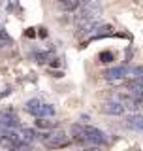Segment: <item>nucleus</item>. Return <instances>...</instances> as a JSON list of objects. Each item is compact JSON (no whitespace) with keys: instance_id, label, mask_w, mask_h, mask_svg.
<instances>
[{"instance_id":"39448f33","label":"nucleus","mask_w":143,"mask_h":151,"mask_svg":"<svg viewBox=\"0 0 143 151\" xmlns=\"http://www.w3.org/2000/svg\"><path fill=\"white\" fill-rule=\"evenodd\" d=\"M126 127L130 130H134V132H143V115H139V113H134V115H130L126 119Z\"/></svg>"},{"instance_id":"ddd939ff","label":"nucleus","mask_w":143,"mask_h":151,"mask_svg":"<svg viewBox=\"0 0 143 151\" xmlns=\"http://www.w3.org/2000/svg\"><path fill=\"white\" fill-rule=\"evenodd\" d=\"M0 123H2L4 127H8V129H17V127H19V119H17V117H2Z\"/></svg>"},{"instance_id":"f03ea898","label":"nucleus","mask_w":143,"mask_h":151,"mask_svg":"<svg viewBox=\"0 0 143 151\" xmlns=\"http://www.w3.org/2000/svg\"><path fill=\"white\" fill-rule=\"evenodd\" d=\"M41 142L49 149H60L70 144V136L64 130H49L45 134H41Z\"/></svg>"},{"instance_id":"9d476101","label":"nucleus","mask_w":143,"mask_h":151,"mask_svg":"<svg viewBox=\"0 0 143 151\" xmlns=\"http://www.w3.org/2000/svg\"><path fill=\"white\" fill-rule=\"evenodd\" d=\"M126 78H132V79H139L143 81V66H134V68L128 70V76Z\"/></svg>"},{"instance_id":"9b49d317","label":"nucleus","mask_w":143,"mask_h":151,"mask_svg":"<svg viewBox=\"0 0 143 151\" xmlns=\"http://www.w3.org/2000/svg\"><path fill=\"white\" fill-rule=\"evenodd\" d=\"M98 59H100V63H102V64L113 63V60H115V53H113V51H102V53L98 55Z\"/></svg>"},{"instance_id":"f8f14e48","label":"nucleus","mask_w":143,"mask_h":151,"mask_svg":"<svg viewBox=\"0 0 143 151\" xmlns=\"http://www.w3.org/2000/svg\"><path fill=\"white\" fill-rule=\"evenodd\" d=\"M53 115H55V108L51 106V104H45L44 102V106H41L40 115H38V117H53Z\"/></svg>"},{"instance_id":"6ab92c4d","label":"nucleus","mask_w":143,"mask_h":151,"mask_svg":"<svg viewBox=\"0 0 143 151\" xmlns=\"http://www.w3.org/2000/svg\"><path fill=\"white\" fill-rule=\"evenodd\" d=\"M2 30H4V28H2V25H0V34H2Z\"/></svg>"},{"instance_id":"2eb2a0df","label":"nucleus","mask_w":143,"mask_h":151,"mask_svg":"<svg viewBox=\"0 0 143 151\" xmlns=\"http://www.w3.org/2000/svg\"><path fill=\"white\" fill-rule=\"evenodd\" d=\"M34 57H36V60H38V63H41V64L47 63V55H45V53H36Z\"/></svg>"},{"instance_id":"4468645a","label":"nucleus","mask_w":143,"mask_h":151,"mask_svg":"<svg viewBox=\"0 0 143 151\" xmlns=\"http://www.w3.org/2000/svg\"><path fill=\"white\" fill-rule=\"evenodd\" d=\"M36 127L38 129H51V127H55V123L53 121H45V117H38Z\"/></svg>"},{"instance_id":"dca6fc26","label":"nucleus","mask_w":143,"mask_h":151,"mask_svg":"<svg viewBox=\"0 0 143 151\" xmlns=\"http://www.w3.org/2000/svg\"><path fill=\"white\" fill-rule=\"evenodd\" d=\"M36 34H38L36 28H26V30H25V36H26V38H34Z\"/></svg>"},{"instance_id":"f3484780","label":"nucleus","mask_w":143,"mask_h":151,"mask_svg":"<svg viewBox=\"0 0 143 151\" xmlns=\"http://www.w3.org/2000/svg\"><path fill=\"white\" fill-rule=\"evenodd\" d=\"M47 64L51 66V68H59L60 63H59V59H53V60H47Z\"/></svg>"},{"instance_id":"1a4fd4ad","label":"nucleus","mask_w":143,"mask_h":151,"mask_svg":"<svg viewBox=\"0 0 143 151\" xmlns=\"http://www.w3.org/2000/svg\"><path fill=\"white\" fill-rule=\"evenodd\" d=\"M113 28L109 27V25H98L96 28H94V32H92V40H98V38H106V36H111L113 34Z\"/></svg>"},{"instance_id":"a211bd4d","label":"nucleus","mask_w":143,"mask_h":151,"mask_svg":"<svg viewBox=\"0 0 143 151\" xmlns=\"http://www.w3.org/2000/svg\"><path fill=\"white\" fill-rule=\"evenodd\" d=\"M38 30H40V32H38L40 38H47V30H45V28H38Z\"/></svg>"},{"instance_id":"0eeeda50","label":"nucleus","mask_w":143,"mask_h":151,"mask_svg":"<svg viewBox=\"0 0 143 151\" xmlns=\"http://www.w3.org/2000/svg\"><path fill=\"white\" fill-rule=\"evenodd\" d=\"M41 106H44V102H41V100H38V98H32V100H26V102H25V110H26L28 113H32L34 117L40 115Z\"/></svg>"},{"instance_id":"f257e3e1","label":"nucleus","mask_w":143,"mask_h":151,"mask_svg":"<svg viewBox=\"0 0 143 151\" xmlns=\"http://www.w3.org/2000/svg\"><path fill=\"white\" fill-rule=\"evenodd\" d=\"M72 138L81 145H104L107 144V134L96 127L89 125H72Z\"/></svg>"},{"instance_id":"7ed1b4c3","label":"nucleus","mask_w":143,"mask_h":151,"mask_svg":"<svg viewBox=\"0 0 143 151\" xmlns=\"http://www.w3.org/2000/svg\"><path fill=\"white\" fill-rule=\"evenodd\" d=\"M102 113H107V115H122L124 113V104L119 100H107L102 104Z\"/></svg>"},{"instance_id":"20e7f679","label":"nucleus","mask_w":143,"mask_h":151,"mask_svg":"<svg viewBox=\"0 0 143 151\" xmlns=\"http://www.w3.org/2000/svg\"><path fill=\"white\" fill-rule=\"evenodd\" d=\"M128 70H130V66H126V64H122V66H113V68H107V70H104V78L106 79H122V78H126L128 76Z\"/></svg>"},{"instance_id":"423d86ee","label":"nucleus","mask_w":143,"mask_h":151,"mask_svg":"<svg viewBox=\"0 0 143 151\" xmlns=\"http://www.w3.org/2000/svg\"><path fill=\"white\" fill-rule=\"evenodd\" d=\"M17 134H19V138L25 142L26 145H30L32 142H36V140H38V132H36L34 129H21V130L17 132Z\"/></svg>"},{"instance_id":"6e6552de","label":"nucleus","mask_w":143,"mask_h":151,"mask_svg":"<svg viewBox=\"0 0 143 151\" xmlns=\"http://www.w3.org/2000/svg\"><path fill=\"white\" fill-rule=\"evenodd\" d=\"M126 89L134 94V96L143 98V81H139V79H132V81H128L126 83Z\"/></svg>"}]
</instances>
